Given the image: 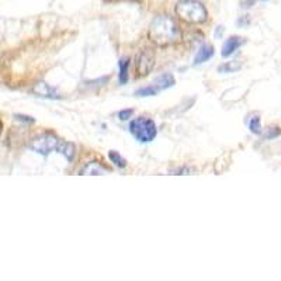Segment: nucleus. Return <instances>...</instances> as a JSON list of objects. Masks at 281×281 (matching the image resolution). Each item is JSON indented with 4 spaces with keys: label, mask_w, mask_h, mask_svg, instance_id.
Segmentation results:
<instances>
[{
    "label": "nucleus",
    "mask_w": 281,
    "mask_h": 281,
    "mask_svg": "<svg viewBox=\"0 0 281 281\" xmlns=\"http://www.w3.org/2000/svg\"><path fill=\"white\" fill-rule=\"evenodd\" d=\"M30 149L41 156H48L49 153H60L68 162H72L76 155V148L72 142L59 138L52 132H44L30 140Z\"/></svg>",
    "instance_id": "f257e3e1"
},
{
    "label": "nucleus",
    "mask_w": 281,
    "mask_h": 281,
    "mask_svg": "<svg viewBox=\"0 0 281 281\" xmlns=\"http://www.w3.org/2000/svg\"><path fill=\"white\" fill-rule=\"evenodd\" d=\"M148 37L156 47H170L180 38V28L170 16H156L149 25Z\"/></svg>",
    "instance_id": "f03ea898"
},
{
    "label": "nucleus",
    "mask_w": 281,
    "mask_h": 281,
    "mask_svg": "<svg viewBox=\"0 0 281 281\" xmlns=\"http://www.w3.org/2000/svg\"><path fill=\"white\" fill-rule=\"evenodd\" d=\"M176 14L180 20L191 25L207 23L208 10L199 0H180L176 4Z\"/></svg>",
    "instance_id": "7ed1b4c3"
},
{
    "label": "nucleus",
    "mask_w": 281,
    "mask_h": 281,
    "mask_svg": "<svg viewBox=\"0 0 281 281\" xmlns=\"http://www.w3.org/2000/svg\"><path fill=\"white\" fill-rule=\"evenodd\" d=\"M129 132L140 143H151L158 135V128L152 118L140 116L129 122Z\"/></svg>",
    "instance_id": "20e7f679"
},
{
    "label": "nucleus",
    "mask_w": 281,
    "mask_h": 281,
    "mask_svg": "<svg viewBox=\"0 0 281 281\" xmlns=\"http://www.w3.org/2000/svg\"><path fill=\"white\" fill-rule=\"evenodd\" d=\"M155 52L149 48H145V49H140L135 58V73H137V78H145L148 76L155 68Z\"/></svg>",
    "instance_id": "39448f33"
},
{
    "label": "nucleus",
    "mask_w": 281,
    "mask_h": 281,
    "mask_svg": "<svg viewBox=\"0 0 281 281\" xmlns=\"http://www.w3.org/2000/svg\"><path fill=\"white\" fill-rule=\"evenodd\" d=\"M33 93L37 97L48 99V100H59V99H62V96H60L58 90L45 82H40L38 84H35L34 89H33Z\"/></svg>",
    "instance_id": "423d86ee"
},
{
    "label": "nucleus",
    "mask_w": 281,
    "mask_h": 281,
    "mask_svg": "<svg viewBox=\"0 0 281 281\" xmlns=\"http://www.w3.org/2000/svg\"><path fill=\"white\" fill-rule=\"evenodd\" d=\"M245 44L246 40L243 37L232 35V37H229V38L223 42L221 55H222L223 58H228V57H231L232 54H235L239 48L242 47V45H245Z\"/></svg>",
    "instance_id": "0eeeda50"
},
{
    "label": "nucleus",
    "mask_w": 281,
    "mask_h": 281,
    "mask_svg": "<svg viewBox=\"0 0 281 281\" xmlns=\"http://www.w3.org/2000/svg\"><path fill=\"white\" fill-rule=\"evenodd\" d=\"M110 173V169L105 167L104 164H101L97 161H90L87 163H84L82 169L79 170V175L86 176V175H92V176H100V175H107Z\"/></svg>",
    "instance_id": "6e6552de"
},
{
    "label": "nucleus",
    "mask_w": 281,
    "mask_h": 281,
    "mask_svg": "<svg viewBox=\"0 0 281 281\" xmlns=\"http://www.w3.org/2000/svg\"><path fill=\"white\" fill-rule=\"evenodd\" d=\"M215 54V49L212 45H202V47L199 48V51L196 52V57H194V65L199 66V65H202L205 62H208Z\"/></svg>",
    "instance_id": "1a4fd4ad"
},
{
    "label": "nucleus",
    "mask_w": 281,
    "mask_h": 281,
    "mask_svg": "<svg viewBox=\"0 0 281 281\" xmlns=\"http://www.w3.org/2000/svg\"><path fill=\"white\" fill-rule=\"evenodd\" d=\"M129 65H131V59L128 57L120 59L118 62V83L121 86L127 84L129 79Z\"/></svg>",
    "instance_id": "9d476101"
},
{
    "label": "nucleus",
    "mask_w": 281,
    "mask_h": 281,
    "mask_svg": "<svg viewBox=\"0 0 281 281\" xmlns=\"http://www.w3.org/2000/svg\"><path fill=\"white\" fill-rule=\"evenodd\" d=\"M152 83H155V84L159 87V90L162 92V90H166V89H169V87H173L176 84V79L172 73H162V75H159Z\"/></svg>",
    "instance_id": "9b49d317"
},
{
    "label": "nucleus",
    "mask_w": 281,
    "mask_h": 281,
    "mask_svg": "<svg viewBox=\"0 0 281 281\" xmlns=\"http://www.w3.org/2000/svg\"><path fill=\"white\" fill-rule=\"evenodd\" d=\"M246 124H247V127H249L252 134H256V135L261 134V122H260V117L258 114L249 116L247 120H246Z\"/></svg>",
    "instance_id": "f8f14e48"
},
{
    "label": "nucleus",
    "mask_w": 281,
    "mask_h": 281,
    "mask_svg": "<svg viewBox=\"0 0 281 281\" xmlns=\"http://www.w3.org/2000/svg\"><path fill=\"white\" fill-rule=\"evenodd\" d=\"M108 159H110V162L114 164L116 167L118 169H124V167H127V159L121 155L117 151H110L108 152Z\"/></svg>",
    "instance_id": "ddd939ff"
},
{
    "label": "nucleus",
    "mask_w": 281,
    "mask_h": 281,
    "mask_svg": "<svg viewBox=\"0 0 281 281\" xmlns=\"http://www.w3.org/2000/svg\"><path fill=\"white\" fill-rule=\"evenodd\" d=\"M161 92L159 90V87L155 84V83H151L149 86H145V87H140L138 90H135V96H138V97H149V96H155V94H158Z\"/></svg>",
    "instance_id": "4468645a"
},
{
    "label": "nucleus",
    "mask_w": 281,
    "mask_h": 281,
    "mask_svg": "<svg viewBox=\"0 0 281 281\" xmlns=\"http://www.w3.org/2000/svg\"><path fill=\"white\" fill-rule=\"evenodd\" d=\"M242 68V62H236V60H232V62H225L223 65H221L218 68V72L220 73H234L236 70H239Z\"/></svg>",
    "instance_id": "2eb2a0df"
},
{
    "label": "nucleus",
    "mask_w": 281,
    "mask_h": 281,
    "mask_svg": "<svg viewBox=\"0 0 281 281\" xmlns=\"http://www.w3.org/2000/svg\"><path fill=\"white\" fill-rule=\"evenodd\" d=\"M14 120L23 124H35V118L31 116H25V114H14Z\"/></svg>",
    "instance_id": "dca6fc26"
},
{
    "label": "nucleus",
    "mask_w": 281,
    "mask_h": 281,
    "mask_svg": "<svg viewBox=\"0 0 281 281\" xmlns=\"http://www.w3.org/2000/svg\"><path fill=\"white\" fill-rule=\"evenodd\" d=\"M132 114H134V110H132V108L121 110V111H118V118H120L121 121H127V120L132 117Z\"/></svg>",
    "instance_id": "f3484780"
},
{
    "label": "nucleus",
    "mask_w": 281,
    "mask_h": 281,
    "mask_svg": "<svg viewBox=\"0 0 281 281\" xmlns=\"http://www.w3.org/2000/svg\"><path fill=\"white\" fill-rule=\"evenodd\" d=\"M280 134L281 129L279 128V127H274V128H269V131L264 134V137H266V138H270V140H273V138H277Z\"/></svg>",
    "instance_id": "a211bd4d"
},
{
    "label": "nucleus",
    "mask_w": 281,
    "mask_h": 281,
    "mask_svg": "<svg viewBox=\"0 0 281 281\" xmlns=\"http://www.w3.org/2000/svg\"><path fill=\"white\" fill-rule=\"evenodd\" d=\"M190 173H193V169L190 167H180L173 172V175H190Z\"/></svg>",
    "instance_id": "6ab92c4d"
}]
</instances>
